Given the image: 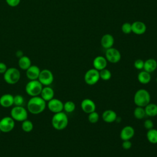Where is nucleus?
Instances as JSON below:
<instances>
[{
    "instance_id": "obj_1",
    "label": "nucleus",
    "mask_w": 157,
    "mask_h": 157,
    "mask_svg": "<svg viewBox=\"0 0 157 157\" xmlns=\"http://www.w3.org/2000/svg\"><path fill=\"white\" fill-rule=\"evenodd\" d=\"M47 107V102L40 96L31 97L27 102V110L28 112L34 115L42 113Z\"/></svg>"
},
{
    "instance_id": "obj_2",
    "label": "nucleus",
    "mask_w": 157,
    "mask_h": 157,
    "mask_svg": "<svg viewBox=\"0 0 157 157\" xmlns=\"http://www.w3.org/2000/svg\"><path fill=\"white\" fill-rule=\"evenodd\" d=\"M68 117L63 111L54 113L52 118V125L56 130L61 131L65 129L68 124Z\"/></svg>"
},
{
    "instance_id": "obj_3",
    "label": "nucleus",
    "mask_w": 157,
    "mask_h": 157,
    "mask_svg": "<svg viewBox=\"0 0 157 157\" xmlns=\"http://www.w3.org/2000/svg\"><path fill=\"white\" fill-rule=\"evenodd\" d=\"M150 93L145 89H139L134 94V102L136 106L145 107L150 102Z\"/></svg>"
},
{
    "instance_id": "obj_4",
    "label": "nucleus",
    "mask_w": 157,
    "mask_h": 157,
    "mask_svg": "<svg viewBox=\"0 0 157 157\" xmlns=\"http://www.w3.org/2000/svg\"><path fill=\"white\" fill-rule=\"evenodd\" d=\"M21 74L18 69L16 67L7 68L3 74V78L5 82L9 85H14L18 83L20 79Z\"/></svg>"
},
{
    "instance_id": "obj_5",
    "label": "nucleus",
    "mask_w": 157,
    "mask_h": 157,
    "mask_svg": "<svg viewBox=\"0 0 157 157\" xmlns=\"http://www.w3.org/2000/svg\"><path fill=\"white\" fill-rule=\"evenodd\" d=\"M43 86L38 80H29L25 86V91L31 97L40 96Z\"/></svg>"
},
{
    "instance_id": "obj_6",
    "label": "nucleus",
    "mask_w": 157,
    "mask_h": 157,
    "mask_svg": "<svg viewBox=\"0 0 157 157\" xmlns=\"http://www.w3.org/2000/svg\"><path fill=\"white\" fill-rule=\"evenodd\" d=\"M28 111L24 106H13L10 110V117L18 122H22L28 119Z\"/></svg>"
},
{
    "instance_id": "obj_7",
    "label": "nucleus",
    "mask_w": 157,
    "mask_h": 157,
    "mask_svg": "<svg viewBox=\"0 0 157 157\" xmlns=\"http://www.w3.org/2000/svg\"><path fill=\"white\" fill-rule=\"evenodd\" d=\"M99 79V72L94 68L88 70L84 75V81L88 85H95L98 82Z\"/></svg>"
},
{
    "instance_id": "obj_8",
    "label": "nucleus",
    "mask_w": 157,
    "mask_h": 157,
    "mask_svg": "<svg viewBox=\"0 0 157 157\" xmlns=\"http://www.w3.org/2000/svg\"><path fill=\"white\" fill-rule=\"evenodd\" d=\"M15 121L10 117L6 116L0 120V130L1 132L7 133L15 128Z\"/></svg>"
},
{
    "instance_id": "obj_9",
    "label": "nucleus",
    "mask_w": 157,
    "mask_h": 157,
    "mask_svg": "<svg viewBox=\"0 0 157 157\" xmlns=\"http://www.w3.org/2000/svg\"><path fill=\"white\" fill-rule=\"evenodd\" d=\"M37 80L43 86H50L54 80V76L50 70L44 69L40 71Z\"/></svg>"
},
{
    "instance_id": "obj_10",
    "label": "nucleus",
    "mask_w": 157,
    "mask_h": 157,
    "mask_svg": "<svg viewBox=\"0 0 157 157\" xmlns=\"http://www.w3.org/2000/svg\"><path fill=\"white\" fill-rule=\"evenodd\" d=\"M121 53L117 48L111 47L106 49L105 51V58L107 61L111 63H117L121 59Z\"/></svg>"
},
{
    "instance_id": "obj_11",
    "label": "nucleus",
    "mask_w": 157,
    "mask_h": 157,
    "mask_svg": "<svg viewBox=\"0 0 157 157\" xmlns=\"http://www.w3.org/2000/svg\"><path fill=\"white\" fill-rule=\"evenodd\" d=\"M64 103L57 98H53L47 102V107L50 112L53 113H58L63 110Z\"/></svg>"
},
{
    "instance_id": "obj_12",
    "label": "nucleus",
    "mask_w": 157,
    "mask_h": 157,
    "mask_svg": "<svg viewBox=\"0 0 157 157\" xmlns=\"http://www.w3.org/2000/svg\"><path fill=\"white\" fill-rule=\"evenodd\" d=\"M82 110L86 113H90L96 110V104L94 102L89 98H86L82 100L80 104Z\"/></svg>"
},
{
    "instance_id": "obj_13",
    "label": "nucleus",
    "mask_w": 157,
    "mask_h": 157,
    "mask_svg": "<svg viewBox=\"0 0 157 157\" xmlns=\"http://www.w3.org/2000/svg\"><path fill=\"white\" fill-rule=\"evenodd\" d=\"M135 134V130L133 127L131 126H125L122 128L120 133L121 139L123 140H128L131 139Z\"/></svg>"
},
{
    "instance_id": "obj_14",
    "label": "nucleus",
    "mask_w": 157,
    "mask_h": 157,
    "mask_svg": "<svg viewBox=\"0 0 157 157\" xmlns=\"http://www.w3.org/2000/svg\"><path fill=\"white\" fill-rule=\"evenodd\" d=\"M40 68L36 65H31L26 70V75L29 80H37L40 72Z\"/></svg>"
},
{
    "instance_id": "obj_15",
    "label": "nucleus",
    "mask_w": 157,
    "mask_h": 157,
    "mask_svg": "<svg viewBox=\"0 0 157 157\" xmlns=\"http://www.w3.org/2000/svg\"><path fill=\"white\" fill-rule=\"evenodd\" d=\"M132 32L137 35H141L145 33L147 29L146 25L140 21H136L131 24Z\"/></svg>"
},
{
    "instance_id": "obj_16",
    "label": "nucleus",
    "mask_w": 157,
    "mask_h": 157,
    "mask_svg": "<svg viewBox=\"0 0 157 157\" xmlns=\"http://www.w3.org/2000/svg\"><path fill=\"white\" fill-rule=\"evenodd\" d=\"M0 105L4 108H9L13 105V96L9 93L2 94L0 97Z\"/></svg>"
},
{
    "instance_id": "obj_17",
    "label": "nucleus",
    "mask_w": 157,
    "mask_h": 157,
    "mask_svg": "<svg viewBox=\"0 0 157 157\" xmlns=\"http://www.w3.org/2000/svg\"><path fill=\"white\" fill-rule=\"evenodd\" d=\"M93 68L98 71H101L103 69L106 68L107 65V61L104 56H98L95 57L93 61Z\"/></svg>"
},
{
    "instance_id": "obj_18",
    "label": "nucleus",
    "mask_w": 157,
    "mask_h": 157,
    "mask_svg": "<svg viewBox=\"0 0 157 157\" xmlns=\"http://www.w3.org/2000/svg\"><path fill=\"white\" fill-rule=\"evenodd\" d=\"M54 95L55 91L50 86H44L40 94V96L46 102L53 99L54 98Z\"/></svg>"
},
{
    "instance_id": "obj_19",
    "label": "nucleus",
    "mask_w": 157,
    "mask_h": 157,
    "mask_svg": "<svg viewBox=\"0 0 157 157\" xmlns=\"http://www.w3.org/2000/svg\"><path fill=\"white\" fill-rule=\"evenodd\" d=\"M102 118L104 121L108 123H110L117 120V115L114 110L108 109L103 112L102 114Z\"/></svg>"
},
{
    "instance_id": "obj_20",
    "label": "nucleus",
    "mask_w": 157,
    "mask_h": 157,
    "mask_svg": "<svg viewBox=\"0 0 157 157\" xmlns=\"http://www.w3.org/2000/svg\"><path fill=\"white\" fill-rule=\"evenodd\" d=\"M113 44L114 38L113 36L110 34H104L101 39V45L105 49H108L112 47Z\"/></svg>"
},
{
    "instance_id": "obj_21",
    "label": "nucleus",
    "mask_w": 157,
    "mask_h": 157,
    "mask_svg": "<svg viewBox=\"0 0 157 157\" xmlns=\"http://www.w3.org/2000/svg\"><path fill=\"white\" fill-rule=\"evenodd\" d=\"M157 68V61L153 58H150L144 61V70L149 73H151Z\"/></svg>"
},
{
    "instance_id": "obj_22",
    "label": "nucleus",
    "mask_w": 157,
    "mask_h": 157,
    "mask_svg": "<svg viewBox=\"0 0 157 157\" xmlns=\"http://www.w3.org/2000/svg\"><path fill=\"white\" fill-rule=\"evenodd\" d=\"M18 65L21 69L26 71L32 65L31 59L28 56L23 55L18 59Z\"/></svg>"
},
{
    "instance_id": "obj_23",
    "label": "nucleus",
    "mask_w": 157,
    "mask_h": 157,
    "mask_svg": "<svg viewBox=\"0 0 157 157\" xmlns=\"http://www.w3.org/2000/svg\"><path fill=\"white\" fill-rule=\"evenodd\" d=\"M144 109L146 115L150 117L157 116V104L150 102L144 107Z\"/></svg>"
},
{
    "instance_id": "obj_24",
    "label": "nucleus",
    "mask_w": 157,
    "mask_h": 157,
    "mask_svg": "<svg viewBox=\"0 0 157 157\" xmlns=\"http://www.w3.org/2000/svg\"><path fill=\"white\" fill-rule=\"evenodd\" d=\"M151 75L150 73L143 71L139 72L137 75V80L139 83L142 84H147L151 81Z\"/></svg>"
},
{
    "instance_id": "obj_25",
    "label": "nucleus",
    "mask_w": 157,
    "mask_h": 157,
    "mask_svg": "<svg viewBox=\"0 0 157 157\" xmlns=\"http://www.w3.org/2000/svg\"><path fill=\"white\" fill-rule=\"evenodd\" d=\"M147 139L151 144H157V129L152 128L147 132Z\"/></svg>"
},
{
    "instance_id": "obj_26",
    "label": "nucleus",
    "mask_w": 157,
    "mask_h": 157,
    "mask_svg": "<svg viewBox=\"0 0 157 157\" xmlns=\"http://www.w3.org/2000/svg\"><path fill=\"white\" fill-rule=\"evenodd\" d=\"M133 115H134V117L136 119L142 120V119L144 118L146 116V113H145V112L144 107L137 106L134 110Z\"/></svg>"
},
{
    "instance_id": "obj_27",
    "label": "nucleus",
    "mask_w": 157,
    "mask_h": 157,
    "mask_svg": "<svg viewBox=\"0 0 157 157\" xmlns=\"http://www.w3.org/2000/svg\"><path fill=\"white\" fill-rule=\"evenodd\" d=\"M34 128V124L33 122L29 120H25L21 122V129L25 132H29L33 131Z\"/></svg>"
},
{
    "instance_id": "obj_28",
    "label": "nucleus",
    "mask_w": 157,
    "mask_h": 157,
    "mask_svg": "<svg viewBox=\"0 0 157 157\" xmlns=\"http://www.w3.org/2000/svg\"><path fill=\"white\" fill-rule=\"evenodd\" d=\"M75 109V104L72 101H67L64 103L63 110L66 113H72Z\"/></svg>"
},
{
    "instance_id": "obj_29",
    "label": "nucleus",
    "mask_w": 157,
    "mask_h": 157,
    "mask_svg": "<svg viewBox=\"0 0 157 157\" xmlns=\"http://www.w3.org/2000/svg\"><path fill=\"white\" fill-rule=\"evenodd\" d=\"M99 72L100 78L102 79V80H104V81L109 80L112 77L111 72L106 68L103 69L99 71Z\"/></svg>"
},
{
    "instance_id": "obj_30",
    "label": "nucleus",
    "mask_w": 157,
    "mask_h": 157,
    "mask_svg": "<svg viewBox=\"0 0 157 157\" xmlns=\"http://www.w3.org/2000/svg\"><path fill=\"white\" fill-rule=\"evenodd\" d=\"M25 104V99L21 94H16L13 96V106H23Z\"/></svg>"
},
{
    "instance_id": "obj_31",
    "label": "nucleus",
    "mask_w": 157,
    "mask_h": 157,
    "mask_svg": "<svg viewBox=\"0 0 157 157\" xmlns=\"http://www.w3.org/2000/svg\"><path fill=\"white\" fill-rule=\"evenodd\" d=\"M99 119V115L97 112H96V110L88 113V120L90 123H96L98 121Z\"/></svg>"
},
{
    "instance_id": "obj_32",
    "label": "nucleus",
    "mask_w": 157,
    "mask_h": 157,
    "mask_svg": "<svg viewBox=\"0 0 157 157\" xmlns=\"http://www.w3.org/2000/svg\"><path fill=\"white\" fill-rule=\"evenodd\" d=\"M122 32L126 34H128L132 32L131 24L128 22L124 23L121 26Z\"/></svg>"
},
{
    "instance_id": "obj_33",
    "label": "nucleus",
    "mask_w": 157,
    "mask_h": 157,
    "mask_svg": "<svg viewBox=\"0 0 157 157\" xmlns=\"http://www.w3.org/2000/svg\"><path fill=\"white\" fill-rule=\"evenodd\" d=\"M144 61H143L141 59H137L134 61V66L136 69L138 70H141L144 68Z\"/></svg>"
},
{
    "instance_id": "obj_34",
    "label": "nucleus",
    "mask_w": 157,
    "mask_h": 157,
    "mask_svg": "<svg viewBox=\"0 0 157 157\" xmlns=\"http://www.w3.org/2000/svg\"><path fill=\"white\" fill-rule=\"evenodd\" d=\"M153 122L150 119H147L144 122V126L147 130L153 128Z\"/></svg>"
},
{
    "instance_id": "obj_35",
    "label": "nucleus",
    "mask_w": 157,
    "mask_h": 157,
    "mask_svg": "<svg viewBox=\"0 0 157 157\" xmlns=\"http://www.w3.org/2000/svg\"><path fill=\"white\" fill-rule=\"evenodd\" d=\"M20 1L21 0H6V2L10 7H14L19 5Z\"/></svg>"
},
{
    "instance_id": "obj_36",
    "label": "nucleus",
    "mask_w": 157,
    "mask_h": 157,
    "mask_svg": "<svg viewBox=\"0 0 157 157\" xmlns=\"http://www.w3.org/2000/svg\"><path fill=\"white\" fill-rule=\"evenodd\" d=\"M132 147V143L130 140H123L122 143V148L124 150H129Z\"/></svg>"
},
{
    "instance_id": "obj_37",
    "label": "nucleus",
    "mask_w": 157,
    "mask_h": 157,
    "mask_svg": "<svg viewBox=\"0 0 157 157\" xmlns=\"http://www.w3.org/2000/svg\"><path fill=\"white\" fill-rule=\"evenodd\" d=\"M7 65L3 62H0V74H4L5 72L7 71Z\"/></svg>"
},
{
    "instance_id": "obj_38",
    "label": "nucleus",
    "mask_w": 157,
    "mask_h": 157,
    "mask_svg": "<svg viewBox=\"0 0 157 157\" xmlns=\"http://www.w3.org/2000/svg\"><path fill=\"white\" fill-rule=\"evenodd\" d=\"M1 130H0V134H1Z\"/></svg>"
}]
</instances>
